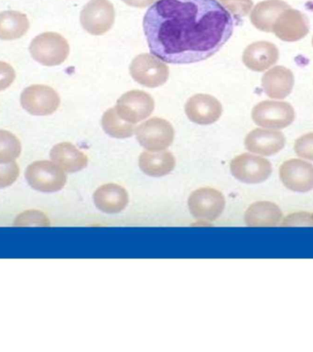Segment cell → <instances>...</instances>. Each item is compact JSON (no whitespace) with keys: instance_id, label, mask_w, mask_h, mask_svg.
Masks as SVG:
<instances>
[{"instance_id":"4dcf8cb0","label":"cell","mask_w":313,"mask_h":352,"mask_svg":"<svg viewBox=\"0 0 313 352\" xmlns=\"http://www.w3.org/2000/svg\"><path fill=\"white\" fill-rule=\"evenodd\" d=\"M16 78L15 70L10 63L0 62V92L10 87Z\"/></svg>"},{"instance_id":"83f0119b","label":"cell","mask_w":313,"mask_h":352,"mask_svg":"<svg viewBox=\"0 0 313 352\" xmlns=\"http://www.w3.org/2000/svg\"><path fill=\"white\" fill-rule=\"evenodd\" d=\"M280 226L281 227H313V214L310 212H296L283 219Z\"/></svg>"},{"instance_id":"d4e9b609","label":"cell","mask_w":313,"mask_h":352,"mask_svg":"<svg viewBox=\"0 0 313 352\" xmlns=\"http://www.w3.org/2000/svg\"><path fill=\"white\" fill-rule=\"evenodd\" d=\"M21 153V143L13 133L0 129V164L15 162Z\"/></svg>"},{"instance_id":"52a82bcc","label":"cell","mask_w":313,"mask_h":352,"mask_svg":"<svg viewBox=\"0 0 313 352\" xmlns=\"http://www.w3.org/2000/svg\"><path fill=\"white\" fill-rule=\"evenodd\" d=\"M140 145L150 151H164L174 140V129L163 118H152L136 129Z\"/></svg>"},{"instance_id":"484cf974","label":"cell","mask_w":313,"mask_h":352,"mask_svg":"<svg viewBox=\"0 0 313 352\" xmlns=\"http://www.w3.org/2000/svg\"><path fill=\"white\" fill-rule=\"evenodd\" d=\"M15 227H49L48 217L38 210L25 211L16 217Z\"/></svg>"},{"instance_id":"1f68e13d","label":"cell","mask_w":313,"mask_h":352,"mask_svg":"<svg viewBox=\"0 0 313 352\" xmlns=\"http://www.w3.org/2000/svg\"><path fill=\"white\" fill-rule=\"evenodd\" d=\"M126 5L135 8H146L156 1V0H122Z\"/></svg>"},{"instance_id":"ac0fdd59","label":"cell","mask_w":313,"mask_h":352,"mask_svg":"<svg viewBox=\"0 0 313 352\" xmlns=\"http://www.w3.org/2000/svg\"><path fill=\"white\" fill-rule=\"evenodd\" d=\"M294 74L284 66H275L262 77L264 92L270 98L283 99L292 92Z\"/></svg>"},{"instance_id":"7402d4cb","label":"cell","mask_w":313,"mask_h":352,"mask_svg":"<svg viewBox=\"0 0 313 352\" xmlns=\"http://www.w3.org/2000/svg\"><path fill=\"white\" fill-rule=\"evenodd\" d=\"M139 164L142 172L152 177H161L169 175L175 168L176 160L169 151H159V153L144 151L140 154Z\"/></svg>"},{"instance_id":"ffe728a7","label":"cell","mask_w":313,"mask_h":352,"mask_svg":"<svg viewBox=\"0 0 313 352\" xmlns=\"http://www.w3.org/2000/svg\"><path fill=\"white\" fill-rule=\"evenodd\" d=\"M51 161L65 172H80L88 165V158L82 151L70 142L58 143L51 148Z\"/></svg>"},{"instance_id":"603a6c76","label":"cell","mask_w":313,"mask_h":352,"mask_svg":"<svg viewBox=\"0 0 313 352\" xmlns=\"http://www.w3.org/2000/svg\"><path fill=\"white\" fill-rule=\"evenodd\" d=\"M29 29V19L24 13L14 10L0 12V40H16L26 34Z\"/></svg>"},{"instance_id":"4fadbf2b","label":"cell","mask_w":313,"mask_h":352,"mask_svg":"<svg viewBox=\"0 0 313 352\" xmlns=\"http://www.w3.org/2000/svg\"><path fill=\"white\" fill-rule=\"evenodd\" d=\"M309 32L310 23L307 16L291 8L280 14L272 30L277 38L288 43L301 40Z\"/></svg>"},{"instance_id":"9c48e42d","label":"cell","mask_w":313,"mask_h":352,"mask_svg":"<svg viewBox=\"0 0 313 352\" xmlns=\"http://www.w3.org/2000/svg\"><path fill=\"white\" fill-rule=\"evenodd\" d=\"M60 98L54 88L43 85H33L25 88L21 96L22 107L30 114L49 116L59 107Z\"/></svg>"},{"instance_id":"8992f818","label":"cell","mask_w":313,"mask_h":352,"mask_svg":"<svg viewBox=\"0 0 313 352\" xmlns=\"http://www.w3.org/2000/svg\"><path fill=\"white\" fill-rule=\"evenodd\" d=\"M230 169L233 177L242 183L255 184L270 177L272 164L263 157L244 153L232 160Z\"/></svg>"},{"instance_id":"cb8c5ba5","label":"cell","mask_w":313,"mask_h":352,"mask_svg":"<svg viewBox=\"0 0 313 352\" xmlns=\"http://www.w3.org/2000/svg\"><path fill=\"white\" fill-rule=\"evenodd\" d=\"M102 126L109 136L115 139H126L133 136L136 131L135 124L126 122L117 115L115 107L104 112L102 118Z\"/></svg>"},{"instance_id":"ba28073f","label":"cell","mask_w":313,"mask_h":352,"mask_svg":"<svg viewBox=\"0 0 313 352\" xmlns=\"http://www.w3.org/2000/svg\"><path fill=\"white\" fill-rule=\"evenodd\" d=\"M82 27L92 35H103L115 22V8L108 0H90L80 16Z\"/></svg>"},{"instance_id":"6da1fadb","label":"cell","mask_w":313,"mask_h":352,"mask_svg":"<svg viewBox=\"0 0 313 352\" xmlns=\"http://www.w3.org/2000/svg\"><path fill=\"white\" fill-rule=\"evenodd\" d=\"M143 28L151 54L165 63L188 65L216 54L232 36L233 19L217 0H158Z\"/></svg>"},{"instance_id":"d6a6232c","label":"cell","mask_w":313,"mask_h":352,"mask_svg":"<svg viewBox=\"0 0 313 352\" xmlns=\"http://www.w3.org/2000/svg\"><path fill=\"white\" fill-rule=\"evenodd\" d=\"M312 46H313V38H312Z\"/></svg>"},{"instance_id":"f546056e","label":"cell","mask_w":313,"mask_h":352,"mask_svg":"<svg viewBox=\"0 0 313 352\" xmlns=\"http://www.w3.org/2000/svg\"><path fill=\"white\" fill-rule=\"evenodd\" d=\"M294 151L301 158L313 161V132L299 137L294 144Z\"/></svg>"},{"instance_id":"e0dca14e","label":"cell","mask_w":313,"mask_h":352,"mask_svg":"<svg viewBox=\"0 0 313 352\" xmlns=\"http://www.w3.org/2000/svg\"><path fill=\"white\" fill-rule=\"evenodd\" d=\"M282 219L281 209L269 201L252 204L244 213V222L252 228H275L280 226Z\"/></svg>"},{"instance_id":"5bb4252c","label":"cell","mask_w":313,"mask_h":352,"mask_svg":"<svg viewBox=\"0 0 313 352\" xmlns=\"http://www.w3.org/2000/svg\"><path fill=\"white\" fill-rule=\"evenodd\" d=\"M222 107L216 98L205 94L192 96L185 104L189 120L199 125H210L221 117Z\"/></svg>"},{"instance_id":"f1b7e54d","label":"cell","mask_w":313,"mask_h":352,"mask_svg":"<svg viewBox=\"0 0 313 352\" xmlns=\"http://www.w3.org/2000/svg\"><path fill=\"white\" fill-rule=\"evenodd\" d=\"M19 175V168L16 162L0 164V189L12 186Z\"/></svg>"},{"instance_id":"2e32d148","label":"cell","mask_w":313,"mask_h":352,"mask_svg":"<svg viewBox=\"0 0 313 352\" xmlns=\"http://www.w3.org/2000/svg\"><path fill=\"white\" fill-rule=\"evenodd\" d=\"M279 58V49L269 41H257L244 50V65L250 70L264 72L276 65Z\"/></svg>"},{"instance_id":"5b68a950","label":"cell","mask_w":313,"mask_h":352,"mask_svg":"<svg viewBox=\"0 0 313 352\" xmlns=\"http://www.w3.org/2000/svg\"><path fill=\"white\" fill-rule=\"evenodd\" d=\"M252 118L257 125L266 129H281L295 120L293 107L287 102L263 101L252 110Z\"/></svg>"},{"instance_id":"7c38bea8","label":"cell","mask_w":313,"mask_h":352,"mask_svg":"<svg viewBox=\"0 0 313 352\" xmlns=\"http://www.w3.org/2000/svg\"><path fill=\"white\" fill-rule=\"evenodd\" d=\"M279 178L283 186L295 192L313 190V164L301 159H290L279 168Z\"/></svg>"},{"instance_id":"4316f807","label":"cell","mask_w":313,"mask_h":352,"mask_svg":"<svg viewBox=\"0 0 313 352\" xmlns=\"http://www.w3.org/2000/svg\"><path fill=\"white\" fill-rule=\"evenodd\" d=\"M220 1L237 21H240L243 16L248 15L253 8L252 0H220Z\"/></svg>"},{"instance_id":"277c9868","label":"cell","mask_w":313,"mask_h":352,"mask_svg":"<svg viewBox=\"0 0 313 352\" xmlns=\"http://www.w3.org/2000/svg\"><path fill=\"white\" fill-rule=\"evenodd\" d=\"M132 78L150 88L161 87L167 81L169 67L158 57L148 54L137 55L129 67Z\"/></svg>"},{"instance_id":"3957f363","label":"cell","mask_w":313,"mask_h":352,"mask_svg":"<svg viewBox=\"0 0 313 352\" xmlns=\"http://www.w3.org/2000/svg\"><path fill=\"white\" fill-rule=\"evenodd\" d=\"M25 178L30 187L43 192L60 191L67 182L65 170L49 161L32 162L25 172Z\"/></svg>"},{"instance_id":"d6986e66","label":"cell","mask_w":313,"mask_h":352,"mask_svg":"<svg viewBox=\"0 0 313 352\" xmlns=\"http://www.w3.org/2000/svg\"><path fill=\"white\" fill-rule=\"evenodd\" d=\"M96 208L107 214L123 211L128 204V194L124 187L115 184H106L99 187L93 194Z\"/></svg>"},{"instance_id":"44dd1931","label":"cell","mask_w":313,"mask_h":352,"mask_svg":"<svg viewBox=\"0 0 313 352\" xmlns=\"http://www.w3.org/2000/svg\"><path fill=\"white\" fill-rule=\"evenodd\" d=\"M290 8V5L282 0H265L253 8L250 21L261 32H272L280 14Z\"/></svg>"},{"instance_id":"30bf717a","label":"cell","mask_w":313,"mask_h":352,"mask_svg":"<svg viewBox=\"0 0 313 352\" xmlns=\"http://www.w3.org/2000/svg\"><path fill=\"white\" fill-rule=\"evenodd\" d=\"M188 206L189 212L196 219L213 221L218 219L224 212L225 199L218 190L202 187L192 192Z\"/></svg>"},{"instance_id":"7a4b0ae2","label":"cell","mask_w":313,"mask_h":352,"mask_svg":"<svg viewBox=\"0 0 313 352\" xmlns=\"http://www.w3.org/2000/svg\"><path fill=\"white\" fill-rule=\"evenodd\" d=\"M30 52L36 62L44 66L62 65L67 59L70 46L67 40L56 32H44L33 38Z\"/></svg>"},{"instance_id":"9a60e30c","label":"cell","mask_w":313,"mask_h":352,"mask_svg":"<svg viewBox=\"0 0 313 352\" xmlns=\"http://www.w3.org/2000/svg\"><path fill=\"white\" fill-rule=\"evenodd\" d=\"M285 144L282 132L273 129H255L244 140L246 150L261 156H273L282 151Z\"/></svg>"},{"instance_id":"8fae6325","label":"cell","mask_w":313,"mask_h":352,"mask_svg":"<svg viewBox=\"0 0 313 352\" xmlns=\"http://www.w3.org/2000/svg\"><path fill=\"white\" fill-rule=\"evenodd\" d=\"M155 103L144 91L132 90L124 94L117 100L115 110L126 122L136 124L152 114Z\"/></svg>"}]
</instances>
